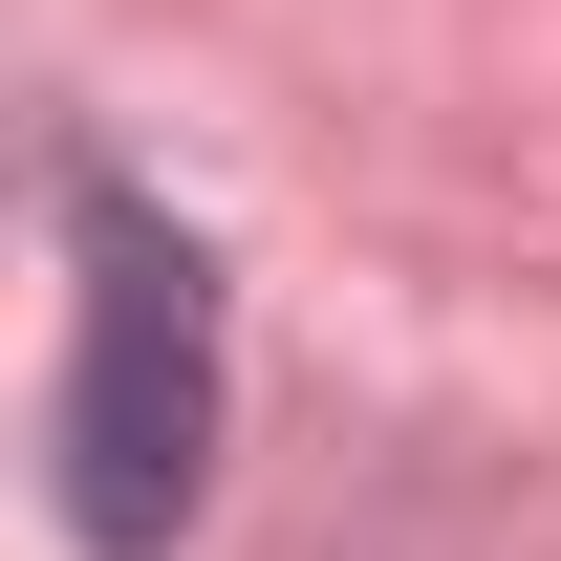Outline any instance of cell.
I'll return each mask as SVG.
<instances>
[{"instance_id": "1", "label": "cell", "mask_w": 561, "mask_h": 561, "mask_svg": "<svg viewBox=\"0 0 561 561\" xmlns=\"http://www.w3.org/2000/svg\"><path fill=\"white\" fill-rule=\"evenodd\" d=\"M44 496L87 561H173L216 496V260L195 216L66 151V411H44Z\"/></svg>"}]
</instances>
